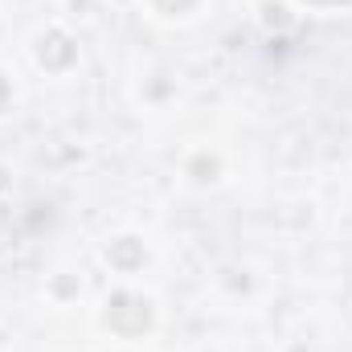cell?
<instances>
[{"instance_id":"6da1fadb","label":"cell","mask_w":352,"mask_h":352,"mask_svg":"<svg viewBox=\"0 0 352 352\" xmlns=\"http://www.w3.org/2000/svg\"><path fill=\"white\" fill-rule=\"evenodd\" d=\"M107 324H111L119 336H140V332L152 328V307H148V299H140V295H131V291H119V295H111V303H107Z\"/></svg>"},{"instance_id":"7a4b0ae2","label":"cell","mask_w":352,"mask_h":352,"mask_svg":"<svg viewBox=\"0 0 352 352\" xmlns=\"http://www.w3.org/2000/svg\"><path fill=\"white\" fill-rule=\"evenodd\" d=\"M37 58H41L50 70H62V66H70V62H74V45H70V37H66V33H50V37H41Z\"/></svg>"},{"instance_id":"3957f363","label":"cell","mask_w":352,"mask_h":352,"mask_svg":"<svg viewBox=\"0 0 352 352\" xmlns=\"http://www.w3.org/2000/svg\"><path fill=\"white\" fill-rule=\"evenodd\" d=\"M111 263L123 266V270H131V266L144 263V246H140L135 238H123V242H115V246H111Z\"/></svg>"},{"instance_id":"277c9868","label":"cell","mask_w":352,"mask_h":352,"mask_svg":"<svg viewBox=\"0 0 352 352\" xmlns=\"http://www.w3.org/2000/svg\"><path fill=\"white\" fill-rule=\"evenodd\" d=\"M192 4H197V0H156V8H160V12H188V8H192Z\"/></svg>"},{"instance_id":"5b68a950","label":"cell","mask_w":352,"mask_h":352,"mask_svg":"<svg viewBox=\"0 0 352 352\" xmlns=\"http://www.w3.org/2000/svg\"><path fill=\"white\" fill-rule=\"evenodd\" d=\"M192 173H201L197 180H213V173H217V160H197V164H192Z\"/></svg>"},{"instance_id":"8992f818","label":"cell","mask_w":352,"mask_h":352,"mask_svg":"<svg viewBox=\"0 0 352 352\" xmlns=\"http://www.w3.org/2000/svg\"><path fill=\"white\" fill-rule=\"evenodd\" d=\"M4 102H8V82L0 78V111H4Z\"/></svg>"},{"instance_id":"52a82bcc","label":"cell","mask_w":352,"mask_h":352,"mask_svg":"<svg viewBox=\"0 0 352 352\" xmlns=\"http://www.w3.org/2000/svg\"><path fill=\"white\" fill-rule=\"evenodd\" d=\"M307 4H349V0H307Z\"/></svg>"}]
</instances>
